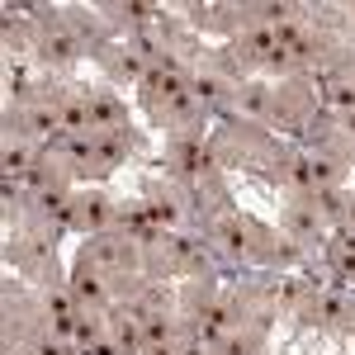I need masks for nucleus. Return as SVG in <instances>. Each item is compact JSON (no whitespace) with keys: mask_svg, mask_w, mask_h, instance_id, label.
Masks as SVG:
<instances>
[{"mask_svg":"<svg viewBox=\"0 0 355 355\" xmlns=\"http://www.w3.org/2000/svg\"><path fill=\"white\" fill-rule=\"evenodd\" d=\"M85 110H90V128H119V123H123V110L114 105L110 95H100V100H90Z\"/></svg>","mask_w":355,"mask_h":355,"instance_id":"obj_5","label":"nucleus"},{"mask_svg":"<svg viewBox=\"0 0 355 355\" xmlns=\"http://www.w3.org/2000/svg\"><path fill=\"white\" fill-rule=\"evenodd\" d=\"M289 227L299 237H318V204H294L289 209Z\"/></svg>","mask_w":355,"mask_h":355,"instance_id":"obj_8","label":"nucleus"},{"mask_svg":"<svg viewBox=\"0 0 355 355\" xmlns=\"http://www.w3.org/2000/svg\"><path fill=\"white\" fill-rule=\"evenodd\" d=\"M48 308H53V318H76V308L67 294H48Z\"/></svg>","mask_w":355,"mask_h":355,"instance_id":"obj_24","label":"nucleus"},{"mask_svg":"<svg viewBox=\"0 0 355 355\" xmlns=\"http://www.w3.org/2000/svg\"><path fill=\"white\" fill-rule=\"evenodd\" d=\"M142 341H147V346H171V322H166L162 313L142 318Z\"/></svg>","mask_w":355,"mask_h":355,"instance_id":"obj_9","label":"nucleus"},{"mask_svg":"<svg viewBox=\"0 0 355 355\" xmlns=\"http://www.w3.org/2000/svg\"><path fill=\"white\" fill-rule=\"evenodd\" d=\"M289 180H294L303 194H318V180H313V157H294V162H289Z\"/></svg>","mask_w":355,"mask_h":355,"instance_id":"obj_11","label":"nucleus"},{"mask_svg":"<svg viewBox=\"0 0 355 355\" xmlns=\"http://www.w3.org/2000/svg\"><path fill=\"white\" fill-rule=\"evenodd\" d=\"M223 242H227V251H232V256H242V246H246V232L237 227V223H223Z\"/></svg>","mask_w":355,"mask_h":355,"instance_id":"obj_21","label":"nucleus"},{"mask_svg":"<svg viewBox=\"0 0 355 355\" xmlns=\"http://www.w3.org/2000/svg\"><path fill=\"white\" fill-rule=\"evenodd\" d=\"M95 336H100V327H95V322H76V346H81V351H90V346H95Z\"/></svg>","mask_w":355,"mask_h":355,"instance_id":"obj_23","label":"nucleus"},{"mask_svg":"<svg viewBox=\"0 0 355 355\" xmlns=\"http://www.w3.org/2000/svg\"><path fill=\"white\" fill-rule=\"evenodd\" d=\"M81 355H119V351H114V346H105V341H95V346H90V351H81Z\"/></svg>","mask_w":355,"mask_h":355,"instance_id":"obj_29","label":"nucleus"},{"mask_svg":"<svg viewBox=\"0 0 355 355\" xmlns=\"http://www.w3.org/2000/svg\"><path fill=\"white\" fill-rule=\"evenodd\" d=\"M246 48H251V53H261V57H270L275 48H279V43H275V28H256V33L246 38Z\"/></svg>","mask_w":355,"mask_h":355,"instance_id":"obj_18","label":"nucleus"},{"mask_svg":"<svg viewBox=\"0 0 355 355\" xmlns=\"http://www.w3.org/2000/svg\"><path fill=\"white\" fill-rule=\"evenodd\" d=\"M346 227L355 232V199H351V209H346Z\"/></svg>","mask_w":355,"mask_h":355,"instance_id":"obj_30","label":"nucleus"},{"mask_svg":"<svg viewBox=\"0 0 355 355\" xmlns=\"http://www.w3.org/2000/svg\"><path fill=\"white\" fill-rule=\"evenodd\" d=\"M24 123H28V133H38V137H57L62 133V110L57 105H38V110L24 114Z\"/></svg>","mask_w":355,"mask_h":355,"instance_id":"obj_4","label":"nucleus"},{"mask_svg":"<svg viewBox=\"0 0 355 355\" xmlns=\"http://www.w3.org/2000/svg\"><path fill=\"white\" fill-rule=\"evenodd\" d=\"M251 351H256L251 336H227V341H223V355H251Z\"/></svg>","mask_w":355,"mask_h":355,"instance_id":"obj_22","label":"nucleus"},{"mask_svg":"<svg viewBox=\"0 0 355 355\" xmlns=\"http://www.w3.org/2000/svg\"><path fill=\"white\" fill-rule=\"evenodd\" d=\"M313 204H318L322 218H346V209H351V199H341V190H331V185L313 194Z\"/></svg>","mask_w":355,"mask_h":355,"instance_id":"obj_6","label":"nucleus"},{"mask_svg":"<svg viewBox=\"0 0 355 355\" xmlns=\"http://www.w3.org/2000/svg\"><path fill=\"white\" fill-rule=\"evenodd\" d=\"M180 355H204V351H199V346H190V351H180Z\"/></svg>","mask_w":355,"mask_h":355,"instance_id":"obj_33","label":"nucleus"},{"mask_svg":"<svg viewBox=\"0 0 355 355\" xmlns=\"http://www.w3.org/2000/svg\"><path fill=\"white\" fill-rule=\"evenodd\" d=\"M137 341H142L137 322H133V318H123V327H119V351H128V355H133V351H137Z\"/></svg>","mask_w":355,"mask_h":355,"instance_id":"obj_19","label":"nucleus"},{"mask_svg":"<svg viewBox=\"0 0 355 355\" xmlns=\"http://www.w3.org/2000/svg\"><path fill=\"white\" fill-rule=\"evenodd\" d=\"M166 251L175 256V261H185V266H204L209 256H204V246L190 242V237H166Z\"/></svg>","mask_w":355,"mask_h":355,"instance_id":"obj_7","label":"nucleus"},{"mask_svg":"<svg viewBox=\"0 0 355 355\" xmlns=\"http://www.w3.org/2000/svg\"><path fill=\"white\" fill-rule=\"evenodd\" d=\"M223 90H227V85H223L218 76H199V81L190 85V95H194V100H218Z\"/></svg>","mask_w":355,"mask_h":355,"instance_id":"obj_16","label":"nucleus"},{"mask_svg":"<svg viewBox=\"0 0 355 355\" xmlns=\"http://www.w3.org/2000/svg\"><path fill=\"white\" fill-rule=\"evenodd\" d=\"M123 152H128V147H123L119 137H95V157H100L105 166H119V162H123Z\"/></svg>","mask_w":355,"mask_h":355,"instance_id":"obj_14","label":"nucleus"},{"mask_svg":"<svg viewBox=\"0 0 355 355\" xmlns=\"http://www.w3.org/2000/svg\"><path fill=\"white\" fill-rule=\"evenodd\" d=\"M81 223L85 227H105V223H110V204H105V199H85L81 204Z\"/></svg>","mask_w":355,"mask_h":355,"instance_id":"obj_15","label":"nucleus"},{"mask_svg":"<svg viewBox=\"0 0 355 355\" xmlns=\"http://www.w3.org/2000/svg\"><path fill=\"white\" fill-rule=\"evenodd\" d=\"M152 355H175V351H171V346H152Z\"/></svg>","mask_w":355,"mask_h":355,"instance_id":"obj_31","label":"nucleus"},{"mask_svg":"<svg viewBox=\"0 0 355 355\" xmlns=\"http://www.w3.org/2000/svg\"><path fill=\"white\" fill-rule=\"evenodd\" d=\"M180 166H185L190 175H199V171H209V166H214V157H209V147H199V142H185V147H180Z\"/></svg>","mask_w":355,"mask_h":355,"instance_id":"obj_10","label":"nucleus"},{"mask_svg":"<svg viewBox=\"0 0 355 355\" xmlns=\"http://www.w3.org/2000/svg\"><path fill=\"white\" fill-rule=\"evenodd\" d=\"M5 171H15V175L28 171V147H15V142H10V147H5Z\"/></svg>","mask_w":355,"mask_h":355,"instance_id":"obj_20","label":"nucleus"},{"mask_svg":"<svg viewBox=\"0 0 355 355\" xmlns=\"http://www.w3.org/2000/svg\"><path fill=\"white\" fill-rule=\"evenodd\" d=\"M346 128H351V133H355V110H351V119H346Z\"/></svg>","mask_w":355,"mask_h":355,"instance_id":"obj_32","label":"nucleus"},{"mask_svg":"<svg viewBox=\"0 0 355 355\" xmlns=\"http://www.w3.org/2000/svg\"><path fill=\"white\" fill-rule=\"evenodd\" d=\"M62 110V128L67 133H90V110L85 105H57Z\"/></svg>","mask_w":355,"mask_h":355,"instance_id":"obj_12","label":"nucleus"},{"mask_svg":"<svg viewBox=\"0 0 355 355\" xmlns=\"http://www.w3.org/2000/svg\"><path fill=\"white\" fill-rule=\"evenodd\" d=\"M190 105H194V100H190V90H185V95H175V100H171V110H175V114H190Z\"/></svg>","mask_w":355,"mask_h":355,"instance_id":"obj_28","label":"nucleus"},{"mask_svg":"<svg viewBox=\"0 0 355 355\" xmlns=\"http://www.w3.org/2000/svg\"><path fill=\"white\" fill-rule=\"evenodd\" d=\"M119 76H142V62L137 57H119Z\"/></svg>","mask_w":355,"mask_h":355,"instance_id":"obj_27","label":"nucleus"},{"mask_svg":"<svg viewBox=\"0 0 355 355\" xmlns=\"http://www.w3.org/2000/svg\"><path fill=\"white\" fill-rule=\"evenodd\" d=\"M242 110L246 114H270L275 105H270V90H266V85H246L242 90Z\"/></svg>","mask_w":355,"mask_h":355,"instance_id":"obj_13","label":"nucleus"},{"mask_svg":"<svg viewBox=\"0 0 355 355\" xmlns=\"http://www.w3.org/2000/svg\"><path fill=\"white\" fill-rule=\"evenodd\" d=\"M152 218H157V223H175V218H180V209H175V204H152Z\"/></svg>","mask_w":355,"mask_h":355,"instance_id":"obj_26","label":"nucleus"},{"mask_svg":"<svg viewBox=\"0 0 355 355\" xmlns=\"http://www.w3.org/2000/svg\"><path fill=\"white\" fill-rule=\"evenodd\" d=\"M85 256L95 261V270H100V266H105V270H133V266H137L133 246H128V242H110V237H105V242H90Z\"/></svg>","mask_w":355,"mask_h":355,"instance_id":"obj_1","label":"nucleus"},{"mask_svg":"<svg viewBox=\"0 0 355 355\" xmlns=\"http://www.w3.org/2000/svg\"><path fill=\"white\" fill-rule=\"evenodd\" d=\"M71 294L81 303H105V279H100V270H95L90 256H85L81 266H76V275H71Z\"/></svg>","mask_w":355,"mask_h":355,"instance_id":"obj_2","label":"nucleus"},{"mask_svg":"<svg viewBox=\"0 0 355 355\" xmlns=\"http://www.w3.org/2000/svg\"><path fill=\"white\" fill-rule=\"evenodd\" d=\"M76 53H81L76 33H67V28H48V33H43V57H48V62H71Z\"/></svg>","mask_w":355,"mask_h":355,"instance_id":"obj_3","label":"nucleus"},{"mask_svg":"<svg viewBox=\"0 0 355 355\" xmlns=\"http://www.w3.org/2000/svg\"><path fill=\"white\" fill-rule=\"evenodd\" d=\"M336 275H346V279L355 275V246H341L336 251Z\"/></svg>","mask_w":355,"mask_h":355,"instance_id":"obj_25","label":"nucleus"},{"mask_svg":"<svg viewBox=\"0 0 355 355\" xmlns=\"http://www.w3.org/2000/svg\"><path fill=\"white\" fill-rule=\"evenodd\" d=\"M318 318H322V322H341V318H346V299H341V294H327V299L318 303Z\"/></svg>","mask_w":355,"mask_h":355,"instance_id":"obj_17","label":"nucleus"}]
</instances>
